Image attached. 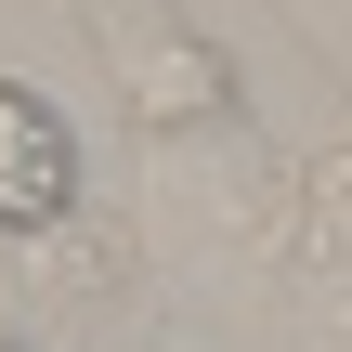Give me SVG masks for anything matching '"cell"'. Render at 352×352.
<instances>
[{
  "label": "cell",
  "mask_w": 352,
  "mask_h": 352,
  "mask_svg": "<svg viewBox=\"0 0 352 352\" xmlns=\"http://www.w3.org/2000/svg\"><path fill=\"white\" fill-rule=\"evenodd\" d=\"M78 222V131H65V104L39 91V78H13L0 65V235H65Z\"/></svg>",
  "instance_id": "cell-1"
}]
</instances>
